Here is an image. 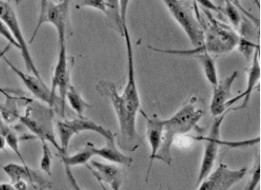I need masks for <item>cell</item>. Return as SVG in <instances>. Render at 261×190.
<instances>
[{"instance_id":"1","label":"cell","mask_w":261,"mask_h":190,"mask_svg":"<svg viewBox=\"0 0 261 190\" xmlns=\"http://www.w3.org/2000/svg\"><path fill=\"white\" fill-rule=\"evenodd\" d=\"M123 37L128 57L127 82L123 93H118L114 83L108 80L99 82L96 90L100 95L109 100L114 109L120 125V147L125 151L134 152L141 143V138L136 130V118L141 110V101L136 84L134 49L127 23L123 24Z\"/></svg>"},{"instance_id":"2","label":"cell","mask_w":261,"mask_h":190,"mask_svg":"<svg viewBox=\"0 0 261 190\" xmlns=\"http://www.w3.org/2000/svg\"><path fill=\"white\" fill-rule=\"evenodd\" d=\"M202 116L203 111L198 106V98L192 96L173 117L168 120H163V142L156 159L170 166L173 160L171 148L175 138L193 130Z\"/></svg>"},{"instance_id":"3","label":"cell","mask_w":261,"mask_h":190,"mask_svg":"<svg viewBox=\"0 0 261 190\" xmlns=\"http://www.w3.org/2000/svg\"><path fill=\"white\" fill-rule=\"evenodd\" d=\"M203 11L208 19L209 24H208L206 32L204 33V40L201 46L195 47L192 49H186V50L161 49L153 48L151 46H148V48L161 53L188 55V56H191V55L195 56L201 52H208L211 55H226L228 52H230L231 50H233L239 42L240 37L238 34L223 22L216 20L209 11L203 9Z\"/></svg>"},{"instance_id":"4","label":"cell","mask_w":261,"mask_h":190,"mask_svg":"<svg viewBox=\"0 0 261 190\" xmlns=\"http://www.w3.org/2000/svg\"><path fill=\"white\" fill-rule=\"evenodd\" d=\"M69 5L70 0H59L56 3L51 0H41L37 26L33 32L29 43H32L35 40L41 25L46 22L55 26L58 34V39L66 38V33L68 32L70 25Z\"/></svg>"},{"instance_id":"5","label":"cell","mask_w":261,"mask_h":190,"mask_svg":"<svg viewBox=\"0 0 261 190\" xmlns=\"http://www.w3.org/2000/svg\"><path fill=\"white\" fill-rule=\"evenodd\" d=\"M175 22L184 30L193 47H200L204 40V30L196 19L190 5L182 0H163Z\"/></svg>"},{"instance_id":"6","label":"cell","mask_w":261,"mask_h":190,"mask_svg":"<svg viewBox=\"0 0 261 190\" xmlns=\"http://www.w3.org/2000/svg\"><path fill=\"white\" fill-rule=\"evenodd\" d=\"M0 18L3 22H5L7 28H9L13 38L19 45V50L22 53V60L24 62L27 69L30 73H32L34 76L42 78L37 66L35 65V62L33 60L30 50L28 48V42L22 35L21 24L18 20L16 12L11 5V1L0 0Z\"/></svg>"},{"instance_id":"7","label":"cell","mask_w":261,"mask_h":190,"mask_svg":"<svg viewBox=\"0 0 261 190\" xmlns=\"http://www.w3.org/2000/svg\"><path fill=\"white\" fill-rule=\"evenodd\" d=\"M73 65V58L67 56L65 38H59V55L55 65L54 76L51 80L50 94L55 102L57 93L59 94L62 112L65 111V94L71 84V69Z\"/></svg>"},{"instance_id":"8","label":"cell","mask_w":261,"mask_h":190,"mask_svg":"<svg viewBox=\"0 0 261 190\" xmlns=\"http://www.w3.org/2000/svg\"><path fill=\"white\" fill-rule=\"evenodd\" d=\"M230 111H232V109L229 107L222 114L217 116L207 137L197 138V140H203L205 142L204 152H203V157L201 160V168H200L199 177H198V184H200L201 181L212 172L213 168L215 166L216 159L218 158V149H219V147L222 145V140L220 138L221 125H222V122L225 120L226 116Z\"/></svg>"},{"instance_id":"9","label":"cell","mask_w":261,"mask_h":190,"mask_svg":"<svg viewBox=\"0 0 261 190\" xmlns=\"http://www.w3.org/2000/svg\"><path fill=\"white\" fill-rule=\"evenodd\" d=\"M57 131L60 138V147L62 153L67 154L71 139L74 136L83 131H94L103 138L112 135L111 130H107L94 121L85 119L84 117H79L76 119L57 122Z\"/></svg>"},{"instance_id":"10","label":"cell","mask_w":261,"mask_h":190,"mask_svg":"<svg viewBox=\"0 0 261 190\" xmlns=\"http://www.w3.org/2000/svg\"><path fill=\"white\" fill-rule=\"evenodd\" d=\"M247 174V168L231 170L224 163L211 172L198 185L200 190H227L239 183Z\"/></svg>"},{"instance_id":"11","label":"cell","mask_w":261,"mask_h":190,"mask_svg":"<svg viewBox=\"0 0 261 190\" xmlns=\"http://www.w3.org/2000/svg\"><path fill=\"white\" fill-rule=\"evenodd\" d=\"M3 171L9 176L11 184L22 181L28 184L29 189H46L51 187L50 183L44 178L42 174L33 171L25 164L9 163L3 167Z\"/></svg>"},{"instance_id":"12","label":"cell","mask_w":261,"mask_h":190,"mask_svg":"<svg viewBox=\"0 0 261 190\" xmlns=\"http://www.w3.org/2000/svg\"><path fill=\"white\" fill-rule=\"evenodd\" d=\"M87 167L93 176L98 180V182L102 185L103 189V183H107L110 185L111 189L119 190L123 183V171L113 164H107V163L99 162L91 159V164Z\"/></svg>"},{"instance_id":"13","label":"cell","mask_w":261,"mask_h":190,"mask_svg":"<svg viewBox=\"0 0 261 190\" xmlns=\"http://www.w3.org/2000/svg\"><path fill=\"white\" fill-rule=\"evenodd\" d=\"M141 113L145 119L147 120V139L150 147V157H149V164L148 168L147 170V177H146V182L147 183L148 177L150 174V171L152 168L153 162L156 160V156L158 154L159 149L162 146L163 142V120H161L157 115H152V116H147L146 113L140 110Z\"/></svg>"},{"instance_id":"14","label":"cell","mask_w":261,"mask_h":190,"mask_svg":"<svg viewBox=\"0 0 261 190\" xmlns=\"http://www.w3.org/2000/svg\"><path fill=\"white\" fill-rule=\"evenodd\" d=\"M2 59L5 60L7 65L10 66V68L16 74L17 76H19V78L22 80L24 86L28 88L29 92L32 93L35 97L38 98V100H40L41 102L49 104V106L54 105L55 101L51 98L50 90L45 84L42 78H39L38 76H34V75L31 76V75L18 69L15 65H12L11 62L6 58L5 56H3Z\"/></svg>"},{"instance_id":"15","label":"cell","mask_w":261,"mask_h":190,"mask_svg":"<svg viewBox=\"0 0 261 190\" xmlns=\"http://www.w3.org/2000/svg\"><path fill=\"white\" fill-rule=\"evenodd\" d=\"M238 74L239 73L235 71L222 82H218V85L214 86L212 100L210 103V111L214 116H219L228 109L226 107V104L228 100L232 97L231 88L235 79L238 77Z\"/></svg>"},{"instance_id":"16","label":"cell","mask_w":261,"mask_h":190,"mask_svg":"<svg viewBox=\"0 0 261 190\" xmlns=\"http://www.w3.org/2000/svg\"><path fill=\"white\" fill-rule=\"evenodd\" d=\"M258 55H259V47L256 48L254 51L253 55V61H252V65H251L250 69L248 72V78H247V85H246V89H245L244 93H240L238 96L233 98V99H229L228 103L226 104V107L229 108L233 105L234 103L238 102L241 99H244L243 104L235 109V110H239V109L245 108L249 101H250L251 93L253 92L254 88L256 85V83L259 82L260 79L261 69L260 64H259V60H258Z\"/></svg>"},{"instance_id":"17","label":"cell","mask_w":261,"mask_h":190,"mask_svg":"<svg viewBox=\"0 0 261 190\" xmlns=\"http://www.w3.org/2000/svg\"><path fill=\"white\" fill-rule=\"evenodd\" d=\"M93 147L94 146L92 143H88L86 147H84V149H82L81 152L76 153L72 156H68L65 153H58V156L60 157L61 160L65 166L67 176L69 177L72 185H74L75 189H80V187H79V185H76V180L74 179V177L72 175L71 169L72 167L79 166V165H86L89 161H91L92 158L95 156L94 151H93Z\"/></svg>"},{"instance_id":"18","label":"cell","mask_w":261,"mask_h":190,"mask_svg":"<svg viewBox=\"0 0 261 190\" xmlns=\"http://www.w3.org/2000/svg\"><path fill=\"white\" fill-rule=\"evenodd\" d=\"M103 139L106 141L103 147H99V148L93 147V151H94L95 156L101 157L109 162L130 167L133 163V158L126 156L124 153L121 152L118 149V147L116 146V143H115L114 134L108 136Z\"/></svg>"},{"instance_id":"19","label":"cell","mask_w":261,"mask_h":190,"mask_svg":"<svg viewBox=\"0 0 261 190\" xmlns=\"http://www.w3.org/2000/svg\"><path fill=\"white\" fill-rule=\"evenodd\" d=\"M20 120L39 140H46L48 143H50L58 150V153H62L60 145L55 140V135L53 134L51 130L47 129L45 124H42L40 121L30 117L29 115L21 116Z\"/></svg>"},{"instance_id":"20","label":"cell","mask_w":261,"mask_h":190,"mask_svg":"<svg viewBox=\"0 0 261 190\" xmlns=\"http://www.w3.org/2000/svg\"><path fill=\"white\" fill-rule=\"evenodd\" d=\"M195 57L200 61L201 67L203 69L204 76L206 77L208 82L212 85L213 87L218 85V71H217L216 63H215L212 55L208 52H201V53L195 55Z\"/></svg>"},{"instance_id":"21","label":"cell","mask_w":261,"mask_h":190,"mask_svg":"<svg viewBox=\"0 0 261 190\" xmlns=\"http://www.w3.org/2000/svg\"><path fill=\"white\" fill-rule=\"evenodd\" d=\"M0 135L4 137L6 144L20 158L22 164L27 165V162H25V160H24V158L22 157L21 151H20V142H19L18 134L11 129L10 126L7 125L5 121L2 120L1 118H0Z\"/></svg>"},{"instance_id":"22","label":"cell","mask_w":261,"mask_h":190,"mask_svg":"<svg viewBox=\"0 0 261 190\" xmlns=\"http://www.w3.org/2000/svg\"><path fill=\"white\" fill-rule=\"evenodd\" d=\"M65 100L68 101L70 104L71 108L73 109L79 117H84V112L88 108H91L92 106L82 98V94L77 92L76 88L72 84L69 85L67 89V92L65 94Z\"/></svg>"},{"instance_id":"23","label":"cell","mask_w":261,"mask_h":190,"mask_svg":"<svg viewBox=\"0 0 261 190\" xmlns=\"http://www.w3.org/2000/svg\"><path fill=\"white\" fill-rule=\"evenodd\" d=\"M107 15L111 18V22L119 32L123 36V23L120 16V0H106Z\"/></svg>"},{"instance_id":"24","label":"cell","mask_w":261,"mask_h":190,"mask_svg":"<svg viewBox=\"0 0 261 190\" xmlns=\"http://www.w3.org/2000/svg\"><path fill=\"white\" fill-rule=\"evenodd\" d=\"M42 144V157L40 159V169L45 174L50 175L51 174V163H53V154L50 152L48 142L40 140Z\"/></svg>"},{"instance_id":"25","label":"cell","mask_w":261,"mask_h":190,"mask_svg":"<svg viewBox=\"0 0 261 190\" xmlns=\"http://www.w3.org/2000/svg\"><path fill=\"white\" fill-rule=\"evenodd\" d=\"M222 11L227 15L229 22H231V24H233L235 28H239L242 25L243 19L240 14L239 10L233 3L226 4L224 6Z\"/></svg>"},{"instance_id":"26","label":"cell","mask_w":261,"mask_h":190,"mask_svg":"<svg viewBox=\"0 0 261 190\" xmlns=\"http://www.w3.org/2000/svg\"><path fill=\"white\" fill-rule=\"evenodd\" d=\"M76 8H93L103 13H107L106 0H76Z\"/></svg>"},{"instance_id":"27","label":"cell","mask_w":261,"mask_h":190,"mask_svg":"<svg viewBox=\"0 0 261 190\" xmlns=\"http://www.w3.org/2000/svg\"><path fill=\"white\" fill-rule=\"evenodd\" d=\"M240 51L245 55L246 58H249L251 55H254V51L256 48L259 47V45L253 43L252 41H249L248 39L245 38H240L239 42L237 45Z\"/></svg>"},{"instance_id":"28","label":"cell","mask_w":261,"mask_h":190,"mask_svg":"<svg viewBox=\"0 0 261 190\" xmlns=\"http://www.w3.org/2000/svg\"><path fill=\"white\" fill-rule=\"evenodd\" d=\"M260 181V159L259 157H257L255 163V167L252 171V175H251L250 181L248 182L247 185L245 186L246 190H254L258 185Z\"/></svg>"},{"instance_id":"29","label":"cell","mask_w":261,"mask_h":190,"mask_svg":"<svg viewBox=\"0 0 261 190\" xmlns=\"http://www.w3.org/2000/svg\"><path fill=\"white\" fill-rule=\"evenodd\" d=\"M0 36L7 39L11 46H13V47H15V48L19 49V45L17 43L16 40L13 38V36H12L11 31L9 30V28H7L5 22L1 20V18H0Z\"/></svg>"},{"instance_id":"30","label":"cell","mask_w":261,"mask_h":190,"mask_svg":"<svg viewBox=\"0 0 261 190\" xmlns=\"http://www.w3.org/2000/svg\"><path fill=\"white\" fill-rule=\"evenodd\" d=\"M194 1L197 2L198 4H200L203 9H205L207 11H214L219 12L220 9H221V8H219V7L216 5L211 0H194Z\"/></svg>"},{"instance_id":"31","label":"cell","mask_w":261,"mask_h":190,"mask_svg":"<svg viewBox=\"0 0 261 190\" xmlns=\"http://www.w3.org/2000/svg\"><path fill=\"white\" fill-rule=\"evenodd\" d=\"M130 1V0H120V16L123 24H126V16H127V11H128Z\"/></svg>"},{"instance_id":"32","label":"cell","mask_w":261,"mask_h":190,"mask_svg":"<svg viewBox=\"0 0 261 190\" xmlns=\"http://www.w3.org/2000/svg\"><path fill=\"white\" fill-rule=\"evenodd\" d=\"M11 45L9 43V45L6 47L5 49H2V50H0V59L3 57V56H5L6 53H7V51L9 50V49H11ZM11 92H13V91H11V90H9V89H2V88H0V93H2L3 95H5V96H9L8 95V93H11Z\"/></svg>"},{"instance_id":"33","label":"cell","mask_w":261,"mask_h":190,"mask_svg":"<svg viewBox=\"0 0 261 190\" xmlns=\"http://www.w3.org/2000/svg\"><path fill=\"white\" fill-rule=\"evenodd\" d=\"M15 189L11 183H1L0 190H13Z\"/></svg>"},{"instance_id":"34","label":"cell","mask_w":261,"mask_h":190,"mask_svg":"<svg viewBox=\"0 0 261 190\" xmlns=\"http://www.w3.org/2000/svg\"><path fill=\"white\" fill-rule=\"evenodd\" d=\"M6 145H7V144H6L4 137L0 135V151H2V150H4V149H5Z\"/></svg>"},{"instance_id":"35","label":"cell","mask_w":261,"mask_h":190,"mask_svg":"<svg viewBox=\"0 0 261 190\" xmlns=\"http://www.w3.org/2000/svg\"><path fill=\"white\" fill-rule=\"evenodd\" d=\"M217 2H218L220 5L223 6L224 7L226 4L232 2V0H217Z\"/></svg>"},{"instance_id":"36","label":"cell","mask_w":261,"mask_h":190,"mask_svg":"<svg viewBox=\"0 0 261 190\" xmlns=\"http://www.w3.org/2000/svg\"><path fill=\"white\" fill-rule=\"evenodd\" d=\"M255 3H256V5L258 7V9H260V3H259V0H253Z\"/></svg>"},{"instance_id":"37","label":"cell","mask_w":261,"mask_h":190,"mask_svg":"<svg viewBox=\"0 0 261 190\" xmlns=\"http://www.w3.org/2000/svg\"><path fill=\"white\" fill-rule=\"evenodd\" d=\"M8 1H11V0H8Z\"/></svg>"}]
</instances>
